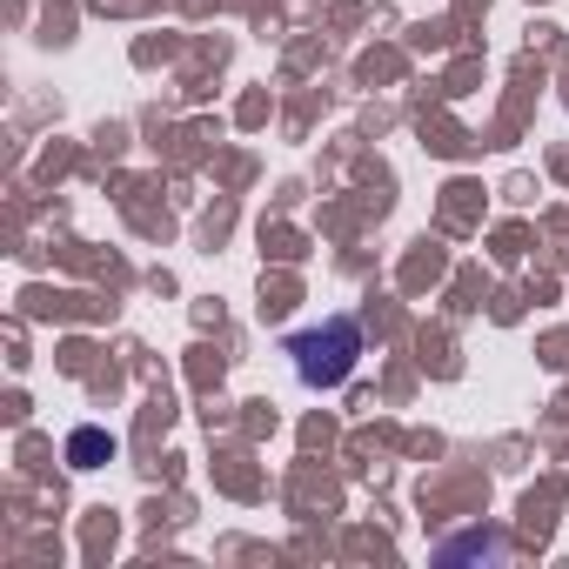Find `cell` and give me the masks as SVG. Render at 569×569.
<instances>
[{"instance_id": "6da1fadb", "label": "cell", "mask_w": 569, "mask_h": 569, "mask_svg": "<svg viewBox=\"0 0 569 569\" xmlns=\"http://www.w3.org/2000/svg\"><path fill=\"white\" fill-rule=\"evenodd\" d=\"M281 356L296 362V382L302 389H342L356 376V362H362V322L356 316H329V322L289 336V342H281Z\"/></svg>"}, {"instance_id": "7a4b0ae2", "label": "cell", "mask_w": 569, "mask_h": 569, "mask_svg": "<svg viewBox=\"0 0 569 569\" xmlns=\"http://www.w3.org/2000/svg\"><path fill=\"white\" fill-rule=\"evenodd\" d=\"M108 456H114V436H101V429H74L68 436V462L74 469H101Z\"/></svg>"}, {"instance_id": "3957f363", "label": "cell", "mask_w": 569, "mask_h": 569, "mask_svg": "<svg viewBox=\"0 0 569 569\" xmlns=\"http://www.w3.org/2000/svg\"><path fill=\"white\" fill-rule=\"evenodd\" d=\"M469 549H482V556H502V536L489 529V536H462V542H449V556H469Z\"/></svg>"}]
</instances>
